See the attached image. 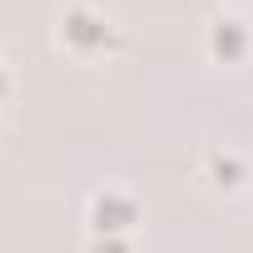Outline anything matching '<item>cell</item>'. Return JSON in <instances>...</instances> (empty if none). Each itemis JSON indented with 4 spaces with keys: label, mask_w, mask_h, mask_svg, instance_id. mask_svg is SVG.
I'll return each mask as SVG.
<instances>
[{
    "label": "cell",
    "mask_w": 253,
    "mask_h": 253,
    "mask_svg": "<svg viewBox=\"0 0 253 253\" xmlns=\"http://www.w3.org/2000/svg\"><path fill=\"white\" fill-rule=\"evenodd\" d=\"M5 84H10V80H5V65H0V94H5Z\"/></svg>",
    "instance_id": "4"
},
{
    "label": "cell",
    "mask_w": 253,
    "mask_h": 253,
    "mask_svg": "<svg viewBox=\"0 0 253 253\" xmlns=\"http://www.w3.org/2000/svg\"><path fill=\"white\" fill-rule=\"evenodd\" d=\"M60 40H65L75 55H99V50L114 40V25H109V15H99V10H89V5H70V10L60 15Z\"/></svg>",
    "instance_id": "1"
},
{
    "label": "cell",
    "mask_w": 253,
    "mask_h": 253,
    "mask_svg": "<svg viewBox=\"0 0 253 253\" xmlns=\"http://www.w3.org/2000/svg\"><path fill=\"white\" fill-rule=\"evenodd\" d=\"M134 218H139V204H134L129 194H119V189H99V194L89 199V228H94V238H99V233H104V238H119Z\"/></svg>",
    "instance_id": "2"
},
{
    "label": "cell",
    "mask_w": 253,
    "mask_h": 253,
    "mask_svg": "<svg viewBox=\"0 0 253 253\" xmlns=\"http://www.w3.org/2000/svg\"><path fill=\"white\" fill-rule=\"evenodd\" d=\"M209 50L213 55H223V60H233V55H243L248 50V35H243V20H213V30H209Z\"/></svg>",
    "instance_id": "3"
}]
</instances>
